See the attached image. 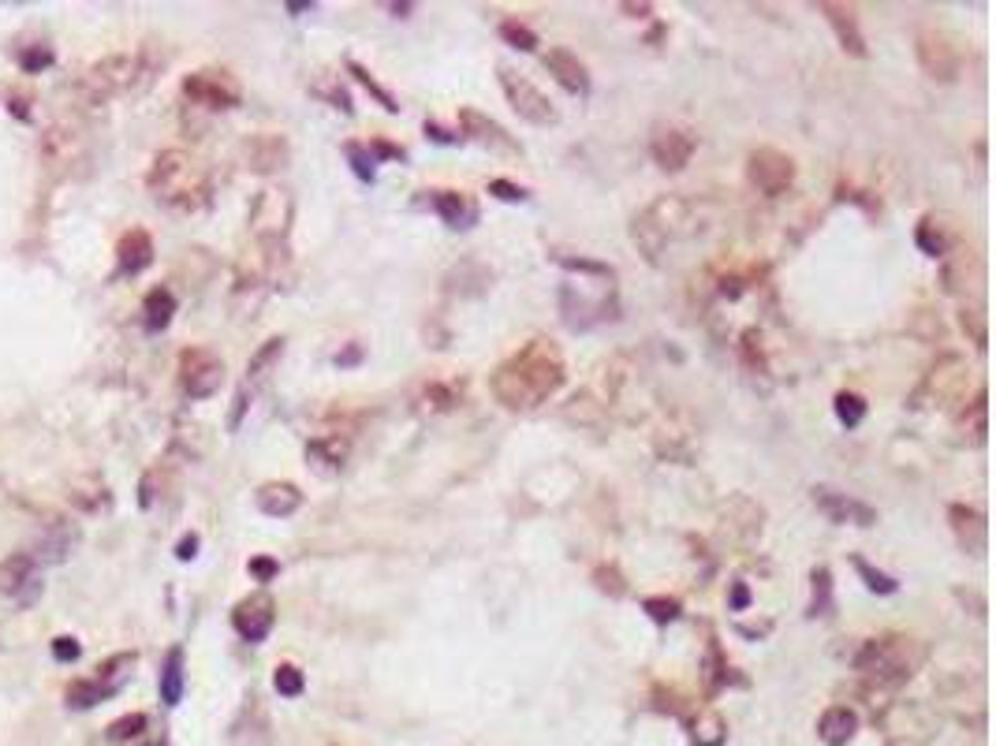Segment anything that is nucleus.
Segmentation results:
<instances>
[{
    "label": "nucleus",
    "instance_id": "obj_1",
    "mask_svg": "<svg viewBox=\"0 0 996 746\" xmlns=\"http://www.w3.org/2000/svg\"><path fill=\"white\" fill-rule=\"evenodd\" d=\"M564 381H568L564 355H560L553 340L537 336L530 343H522L512 358L500 362L493 377H489V389H493V396L508 411H530L537 404H545V399H553L564 389Z\"/></svg>",
    "mask_w": 996,
    "mask_h": 746
},
{
    "label": "nucleus",
    "instance_id": "obj_2",
    "mask_svg": "<svg viewBox=\"0 0 996 746\" xmlns=\"http://www.w3.org/2000/svg\"><path fill=\"white\" fill-rule=\"evenodd\" d=\"M146 187L153 191L157 202H165L172 209H198L209 202V179H206L202 165L184 150L157 153L153 169L146 176Z\"/></svg>",
    "mask_w": 996,
    "mask_h": 746
},
{
    "label": "nucleus",
    "instance_id": "obj_3",
    "mask_svg": "<svg viewBox=\"0 0 996 746\" xmlns=\"http://www.w3.org/2000/svg\"><path fill=\"white\" fill-rule=\"evenodd\" d=\"M691 232V202H683L676 194L657 198L654 206H646L635 224H631V240L646 254L649 262H661V254L668 250V243L683 240Z\"/></svg>",
    "mask_w": 996,
    "mask_h": 746
},
{
    "label": "nucleus",
    "instance_id": "obj_4",
    "mask_svg": "<svg viewBox=\"0 0 996 746\" xmlns=\"http://www.w3.org/2000/svg\"><path fill=\"white\" fill-rule=\"evenodd\" d=\"M918 661H921V653L907 634H881V639L862 642V649L855 653V668L881 687L907 683L914 676Z\"/></svg>",
    "mask_w": 996,
    "mask_h": 746
},
{
    "label": "nucleus",
    "instance_id": "obj_5",
    "mask_svg": "<svg viewBox=\"0 0 996 746\" xmlns=\"http://www.w3.org/2000/svg\"><path fill=\"white\" fill-rule=\"evenodd\" d=\"M914 52H918L921 71H926L933 82H955L959 71H963V52H959V45H955L952 34L940 30V27L918 30Z\"/></svg>",
    "mask_w": 996,
    "mask_h": 746
},
{
    "label": "nucleus",
    "instance_id": "obj_6",
    "mask_svg": "<svg viewBox=\"0 0 996 746\" xmlns=\"http://www.w3.org/2000/svg\"><path fill=\"white\" fill-rule=\"evenodd\" d=\"M135 75H142L138 60L128 57V52H116V57H105L86 71V75L79 79V94L90 105H105L108 98H116L120 90H128L135 82Z\"/></svg>",
    "mask_w": 996,
    "mask_h": 746
},
{
    "label": "nucleus",
    "instance_id": "obj_7",
    "mask_svg": "<svg viewBox=\"0 0 996 746\" xmlns=\"http://www.w3.org/2000/svg\"><path fill=\"white\" fill-rule=\"evenodd\" d=\"M497 79H500V90H504V98H508V105L515 108V113L527 120V123H534V127H549V123H556L560 120V113H556V105L541 94V90L527 79V75H519V71H512V67H500L497 71Z\"/></svg>",
    "mask_w": 996,
    "mask_h": 746
},
{
    "label": "nucleus",
    "instance_id": "obj_8",
    "mask_svg": "<svg viewBox=\"0 0 996 746\" xmlns=\"http://www.w3.org/2000/svg\"><path fill=\"white\" fill-rule=\"evenodd\" d=\"M250 228H255L262 247H284L287 228H292V198L284 191H262L255 209H250Z\"/></svg>",
    "mask_w": 996,
    "mask_h": 746
},
{
    "label": "nucleus",
    "instance_id": "obj_9",
    "mask_svg": "<svg viewBox=\"0 0 996 746\" xmlns=\"http://www.w3.org/2000/svg\"><path fill=\"white\" fill-rule=\"evenodd\" d=\"M179 385L191 399H209L224 385V362L209 348H187L179 355Z\"/></svg>",
    "mask_w": 996,
    "mask_h": 746
},
{
    "label": "nucleus",
    "instance_id": "obj_10",
    "mask_svg": "<svg viewBox=\"0 0 996 746\" xmlns=\"http://www.w3.org/2000/svg\"><path fill=\"white\" fill-rule=\"evenodd\" d=\"M184 98L202 108H235L239 105V82L221 67H202L184 79Z\"/></svg>",
    "mask_w": 996,
    "mask_h": 746
},
{
    "label": "nucleus",
    "instance_id": "obj_11",
    "mask_svg": "<svg viewBox=\"0 0 996 746\" xmlns=\"http://www.w3.org/2000/svg\"><path fill=\"white\" fill-rule=\"evenodd\" d=\"M747 172H750V184L762 194H769V198L784 194L795 184V161L788 153H780V150H772V145H762V150L750 153Z\"/></svg>",
    "mask_w": 996,
    "mask_h": 746
},
{
    "label": "nucleus",
    "instance_id": "obj_12",
    "mask_svg": "<svg viewBox=\"0 0 996 746\" xmlns=\"http://www.w3.org/2000/svg\"><path fill=\"white\" fill-rule=\"evenodd\" d=\"M0 593L12 597L20 605L38 601L42 582H38V560L30 553H12L8 560H0Z\"/></svg>",
    "mask_w": 996,
    "mask_h": 746
},
{
    "label": "nucleus",
    "instance_id": "obj_13",
    "mask_svg": "<svg viewBox=\"0 0 996 746\" xmlns=\"http://www.w3.org/2000/svg\"><path fill=\"white\" fill-rule=\"evenodd\" d=\"M273 624H277V605L269 593H250L231 612V627L239 631L243 642H265Z\"/></svg>",
    "mask_w": 996,
    "mask_h": 746
},
{
    "label": "nucleus",
    "instance_id": "obj_14",
    "mask_svg": "<svg viewBox=\"0 0 996 746\" xmlns=\"http://www.w3.org/2000/svg\"><path fill=\"white\" fill-rule=\"evenodd\" d=\"M649 153H654V161L664 172H683L694 157V135L683 131V127H657Z\"/></svg>",
    "mask_w": 996,
    "mask_h": 746
},
{
    "label": "nucleus",
    "instance_id": "obj_15",
    "mask_svg": "<svg viewBox=\"0 0 996 746\" xmlns=\"http://www.w3.org/2000/svg\"><path fill=\"white\" fill-rule=\"evenodd\" d=\"M813 504H818V512L828 519V522H855V526H874L877 522V512L869 504L847 497V493H836V489H813Z\"/></svg>",
    "mask_w": 996,
    "mask_h": 746
},
{
    "label": "nucleus",
    "instance_id": "obj_16",
    "mask_svg": "<svg viewBox=\"0 0 996 746\" xmlns=\"http://www.w3.org/2000/svg\"><path fill=\"white\" fill-rule=\"evenodd\" d=\"M459 123H463V131H467L470 138L485 145V150L508 153V157H519V153H522V145H519L508 131H504L497 120H489L485 113H478V108H463V113H459Z\"/></svg>",
    "mask_w": 996,
    "mask_h": 746
},
{
    "label": "nucleus",
    "instance_id": "obj_17",
    "mask_svg": "<svg viewBox=\"0 0 996 746\" xmlns=\"http://www.w3.org/2000/svg\"><path fill=\"white\" fill-rule=\"evenodd\" d=\"M541 64H545V71L568 90V94H578V98L590 94V71H586L583 60L575 57V52H568V49H549L545 57H541Z\"/></svg>",
    "mask_w": 996,
    "mask_h": 746
},
{
    "label": "nucleus",
    "instance_id": "obj_18",
    "mask_svg": "<svg viewBox=\"0 0 996 746\" xmlns=\"http://www.w3.org/2000/svg\"><path fill=\"white\" fill-rule=\"evenodd\" d=\"M818 12L828 20V27L836 30V42L843 52H851V57H866V38H862V27H859V15L855 8L847 4H832V0H821Z\"/></svg>",
    "mask_w": 996,
    "mask_h": 746
},
{
    "label": "nucleus",
    "instance_id": "obj_19",
    "mask_svg": "<svg viewBox=\"0 0 996 746\" xmlns=\"http://www.w3.org/2000/svg\"><path fill=\"white\" fill-rule=\"evenodd\" d=\"M243 157L255 172H280L292 161V145H287L284 135H255V138H247Z\"/></svg>",
    "mask_w": 996,
    "mask_h": 746
},
{
    "label": "nucleus",
    "instance_id": "obj_20",
    "mask_svg": "<svg viewBox=\"0 0 996 746\" xmlns=\"http://www.w3.org/2000/svg\"><path fill=\"white\" fill-rule=\"evenodd\" d=\"M255 504H258V512L269 515V519H287V515H295L302 507V493H299V485H292V482H265L255 493Z\"/></svg>",
    "mask_w": 996,
    "mask_h": 746
},
{
    "label": "nucleus",
    "instance_id": "obj_21",
    "mask_svg": "<svg viewBox=\"0 0 996 746\" xmlns=\"http://www.w3.org/2000/svg\"><path fill=\"white\" fill-rule=\"evenodd\" d=\"M948 519H952V530L959 538V545H963L967 553H985V515L977 512V507H967V504H952L948 507Z\"/></svg>",
    "mask_w": 996,
    "mask_h": 746
},
{
    "label": "nucleus",
    "instance_id": "obj_22",
    "mask_svg": "<svg viewBox=\"0 0 996 746\" xmlns=\"http://www.w3.org/2000/svg\"><path fill=\"white\" fill-rule=\"evenodd\" d=\"M429 206L448 228H470L478 221V209L463 191H429Z\"/></svg>",
    "mask_w": 996,
    "mask_h": 746
},
{
    "label": "nucleus",
    "instance_id": "obj_23",
    "mask_svg": "<svg viewBox=\"0 0 996 746\" xmlns=\"http://www.w3.org/2000/svg\"><path fill=\"white\" fill-rule=\"evenodd\" d=\"M150 262H153V240H150V232L131 228V232L120 240V247H116V265H120V272H123V277H138V272L146 269Z\"/></svg>",
    "mask_w": 996,
    "mask_h": 746
},
{
    "label": "nucleus",
    "instance_id": "obj_24",
    "mask_svg": "<svg viewBox=\"0 0 996 746\" xmlns=\"http://www.w3.org/2000/svg\"><path fill=\"white\" fill-rule=\"evenodd\" d=\"M855 732H859V713H855V709H847V705L825 709L821 720H818V735L828 746H847L851 739H855Z\"/></svg>",
    "mask_w": 996,
    "mask_h": 746
},
{
    "label": "nucleus",
    "instance_id": "obj_25",
    "mask_svg": "<svg viewBox=\"0 0 996 746\" xmlns=\"http://www.w3.org/2000/svg\"><path fill=\"white\" fill-rule=\"evenodd\" d=\"M306 459H310L318 470H325V475H336V470H343V463H348V441H340V436H314L310 444H306Z\"/></svg>",
    "mask_w": 996,
    "mask_h": 746
},
{
    "label": "nucleus",
    "instance_id": "obj_26",
    "mask_svg": "<svg viewBox=\"0 0 996 746\" xmlns=\"http://www.w3.org/2000/svg\"><path fill=\"white\" fill-rule=\"evenodd\" d=\"M273 735H269V720L258 713V709H247V713L235 720L231 727V739L228 746H269Z\"/></svg>",
    "mask_w": 996,
    "mask_h": 746
},
{
    "label": "nucleus",
    "instance_id": "obj_27",
    "mask_svg": "<svg viewBox=\"0 0 996 746\" xmlns=\"http://www.w3.org/2000/svg\"><path fill=\"white\" fill-rule=\"evenodd\" d=\"M172 314H176V295H172L169 287H153L150 295H146V302H142V321H146V329H150V333L169 329Z\"/></svg>",
    "mask_w": 996,
    "mask_h": 746
},
{
    "label": "nucleus",
    "instance_id": "obj_28",
    "mask_svg": "<svg viewBox=\"0 0 996 746\" xmlns=\"http://www.w3.org/2000/svg\"><path fill=\"white\" fill-rule=\"evenodd\" d=\"M179 698H184V649H169L161 668V702L179 705Z\"/></svg>",
    "mask_w": 996,
    "mask_h": 746
},
{
    "label": "nucleus",
    "instance_id": "obj_29",
    "mask_svg": "<svg viewBox=\"0 0 996 746\" xmlns=\"http://www.w3.org/2000/svg\"><path fill=\"white\" fill-rule=\"evenodd\" d=\"M914 243H918L921 254H929V258H945L952 240H948L945 224H940L937 216L929 213V216H921V224H918V232H914Z\"/></svg>",
    "mask_w": 996,
    "mask_h": 746
},
{
    "label": "nucleus",
    "instance_id": "obj_30",
    "mask_svg": "<svg viewBox=\"0 0 996 746\" xmlns=\"http://www.w3.org/2000/svg\"><path fill=\"white\" fill-rule=\"evenodd\" d=\"M116 690L113 687H105L98 676L94 679H75L67 687V705L71 709H94V705H101L105 698H113Z\"/></svg>",
    "mask_w": 996,
    "mask_h": 746
},
{
    "label": "nucleus",
    "instance_id": "obj_31",
    "mask_svg": "<svg viewBox=\"0 0 996 746\" xmlns=\"http://www.w3.org/2000/svg\"><path fill=\"white\" fill-rule=\"evenodd\" d=\"M348 71H351V75H355V79H358L362 86H366V90H370V94L377 98V105H381V108H385V113H400V101H396V98L388 94V90H385L381 82H377V75H373V71H370V67H362L358 60H348Z\"/></svg>",
    "mask_w": 996,
    "mask_h": 746
},
{
    "label": "nucleus",
    "instance_id": "obj_32",
    "mask_svg": "<svg viewBox=\"0 0 996 746\" xmlns=\"http://www.w3.org/2000/svg\"><path fill=\"white\" fill-rule=\"evenodd\" d=\"M343 153H348L351 172L362 179V184H373V179H377V161H373V153H370V145H362V142H343Z\"/></svg>",
    "mask_w": 996,
    "mask_h": 746
},
{
    "label": "nucleus",
    "instance_id": "obj_33",
    "mask_svg": "<svg viewBox=\"0 0 996 746\" xmlns=\"http://www.w3.org/2000/svg\"><path fill=\"white\" fill-rule=\"evenodd\" d=\"M284 355V340L280 336H273V340H265L262 348H258V355L247 362V381H262L265 377V370L273 366V362Z\"/></svg>",
    "mask_w": 996,
    "mask_h": 746
},
{
    "label": "nucleus",
    "instance_id": "obj_34",
    "mask_svg": "<svg viewBox=\"0 0 996 746\" xmlns=\"http://www.w3.org/2000/svg\"><path fill=\"white\" fill-rule=\"evenodd\" d=\"M810 582H813V597H810V616H825V612L832 609V571H828V568H813Z\"/></svg>",
    "mask_w": 996,
    "mask_h": 746
},
{
    "label": "nucleus",
    "instance_id": "obj_35",
    "mask_svg": "<svg viewBox=\"0 0 996 746\" xmlns=\"http://www.w3.org/2000/svg\"><path fill=\"white\" fill-rule=\"evenodd\" d=\"M832 407H836V418H840V422H843L847 429H855V426L862 422V418H866V399H862L859 392H840V396H836V404H832Z\"/></svg>",
    "mask_w": 996,
    "mask_h": 746
},
{
    "label": "nucleus",
    "instance_id": "obj_36",
    "mask_svg": "<svg viewBox=\"0 0 996 746\" xmlns=\"http://www.w3.org/2000/svg\"><path fill=\"white\" fill-rule=\"evenodd\" d=\"M273 687H277V695H284V698H299L306 690V679H302V671L295 664H277Z\"/></svg>",
    "mask_w": 996,
    "mask_h": 746
},
{
    "label": "nucleus",
    "instance_id": "obj_37",
    "mask_svg": "<svg viewBox=\"0 0 996 746\" xmlns=\"http://www.w3.org/2000/svg\"><path fill=\"white\" fill-rule=\"evenodd\" d=\"M146 727H150L146 713H128V717H120V720L108 724V739H113V742H128V739L146 732Z\"/></svg>",
    "mask_w": 996,
    "mask_h": 746
},
{
    "label": "nucleus",
    "instance_id": "obj_38",
    "mask_svg": "<svg viewBox=\"0 0 996 746\" xmlns=\"http://www.w3.org/2000/svg\"><path fill=\"white\" fill-rule=\"evenodd\" d=\"M500 38L508 42V45H515V49H522V52H534V49H537V34H534L527 23H515V20H504V23H500Z\"/></svg>",
    "mask_w": 996,
    "mask_h": 746
},
{
    "label": "nucleus",
    "instance_id": "obj_39",
    "mask_svg": "<svg viewBox=\"0 0 996 746\" xmlns=\"http://www.w3.org/2000/svg\"><path fill=\"white\" fill-rule=\"evenodd\" d=\"M135 664V653H120V657H113V661H105L101 668H98V679L105 683V687H113V690H120V683L128 679V668Z\"/></svg>",
    "mask_w": 996,
    "mask_h": 746
},
{
    "label": "nucleus",
    "instance_id": "obj_40",
    "mask_svg": "<svg viewBox=\"0 0 996 746\" xmlns=\"http://www.w3.org/2000/svg\"><path fill=\"white\" fill-rule=\"evenodd\" d=\"M642 609H646V616H649V620H654V624H661V627H664V624H676V620H679V601H676V597H646V601H642Z\"/></svg>",
    "mask_w": 996,
    "mask_h": 746
},
{
    "label": "nucleus",
    "instance_id": "obj_41",
    "mask_svg": "<svg viewBox=\"0 0 996 746\" xmlns=\"http://www.w3.org/2000/svg\"><path fill=\"white\" fill-rule=\"evenodd\" d=\"M855 568H859V575L866 578V586L874 590V593H896L899 590V582L892 578V575H884V571H877V568H869V563L862 560V556H855Z\"/></svg>",
    "mask_w": 996,
    "mask_h": 746
},
{
    "label": "nucleus",
    "instance_id": "obj_42",
    "mask_svg": "<svg viewBox=\"0 0 996 746\" xmlns=\"http://www.w3.org/2000/svg\"><path fill=\"white\" fill-rule=\"evenodd\" d=\"M593 582H597V590L608 593V597H623L627 593V582H623L620 571L612 568V563H601V568L593 571Z\"/></svg>",
    "mask_w": 996,
    "mask_h": 746
},
{
    "label": "nucleus",
    "instance_id": "obj_43",
    "mask_svg": "<svg viewBox=\"0 0 996 746\" xmlns=\"http://www.w3.org/2000/svg\"><path fill=\"white\" fill-rule=\"evenodd\" d=\"M694 742L698 746H720L724 742V720L717 713H710L702 724H694Z\"/></svg>",
    "mask_w": 996,
    "mask_h": 746
},
{
    "label": "nucleus",
    "instance_id": "obj_44",
    "mask_svg": "<svg viewBox=\"0 0 996 746\" xmlns=\"http://www.w3.org/2000/svg\"><path fill=\"white\" fill-rule=\"evenodd\" d=\"M489 194H497L500 202H527L530 198L527 187H515V184H508V179H493V184H489Z\"/></svg>",
    "mask_w": 996,
    "mask_h": 746
},
{
    "label": "nucleus",
    "instance_id": "obj_45",
    "mask_svg": "<svg viewBox=\"0 0 996 746\" xmlns=\"http://www.w3.org/2000/svg\"><path fill=\"white\" fill-rule=\"evenodd\" d=\"M247 571H250V575H255L258 582H273V578L280 575V563H277L273 556H255V560H250V563H247Z\"/></svg>",
    "mask_w": 996,
    "mask_h": 746
},
{
    "label": "nucleus",
    "instance_id": "obj_46",
    "mask_svg": "<svg viewBox=\"0 0 996 746\" xmlns=\"http://www.w3.org/2000/svg\"><path fill=\"white\" fill-rule=\"evenodd\" d=\"M314 94L329 98V101H333V108H340V113H348V116H351V98H348V90H343L340 82H333V86H314Z\"/></svg>",
    "mask_w": 996,
    "mask_h": 746
},
{
    "label": "nucleus",
    "instance_id": "obj_47",
    "mask_svg": "<svg viewBox=\"0 0 996 746\" xmlns=\"http://www.w3.org/2000/svg\"><path fill=\"white\" fill-rule=\"evenodd\" d=\"M79 642L71 639V634H64V639H52V657L57 661H64V664H71V661H79Z\"/></svg>",
    "mask_w": 996,
    "mask_h": 746
},
{
    "label": "nucleus",
    "instance_id": "obj_48",
    "mask_svg": "<svg viewBox=\"0 0 996 746\" xmlns=\"http://www.w3.org/2000/svg\"><path fill=\"white\" fill-rule=\"evenodd\" d=\"M20 64H23V71H30V75H34V71H42V67L52 64V52L49 49H30V52H23V57H20Z\"/></svg>",
    "mask_w": 996,
    "mask_h": 746
},
{
    "label": "nucleus",
    "instance_id": "obj_49",
    "mask_svg": "<svg viewBox=\"0 0 996 746\" xmlns=\"http://www.w3.org/2000/svg\"><path fill=\"white\" fill-rule=\"evenodd\" d=\"M967 325H974V343L977 348H985V314L982 310H963V329Z\"/></svg>",
    "mask_w": 996,
    "mask_h": 746
},
{
    "label": "nucleus",
    "instance_id": "obj_50",
    "mask_svg": "<svg viewBox=\"0 0 996 746\" xmlns=\"http://www.w3.org/2000/svg\"><path fill=\"white\" fill-rule=\"evenodd\" d=\"M728 605H732L735 612H742V609L750 605V590L742 586V582H735V586H732V601H728Z\"/></svg>",
    "mask_w": 996,
    "mask_h": 746
},
{
    "label": "nucleus",
    "instance_id": "obj_51",
    "mask_svg": "<svg viewBox=\"0 0 996 746\" xmlns=\"http://www.w3.org/2000/svg\"><path fill=\"white\" fill-rule=\"evenodd\" d=\"M194 549H198V534H187L184 541L176 545V556L179 560H194Z\"/></svg>",
    "mask_w": 996,
    "mask_h": 746
},
{
    "label": "nucleus",
    "instance_id": "obj_52",
    "mask_svg": "<svg viewBox=\"0 0 996 746\" xmlns=\"http://www.w3.org/2000/svg\"><path fill=\"white\" fill-rule=\"evenodd\" d=\"M373 150L381 153V157H400V161L407 157V153L400 150V145H392V142H385V138H373Z\"/></svg>",
    "mask_w": 996,
    "mask_h": 746
},
{
    "label": "nucleus",
    "instance_id": "obj_53",
    "mask_svg": "<svg viewBox=\"0 0 996 746\" xmlns=\"http://www.w3.org/2000/svg\"><path fill=\"white\" fill-rule=\"evenodd\" d=\"M358 355H362V351H358V348H351L348 355H336V362H340V366H348V362H355Z\"/></svg>",
    "mask_w": 996,
    "mask_h": 746
},
{
    "label": "nucleus",
    "instance_id": "obj_54",
    "mask_svg": "<svg viewBox=\"0 0 996 746\" xmlns=\"http://www.w3.org/2000/svg\"><path fill=\"white\" fill-rule=\"evenodd\" d=\"M150 746H165V742H150Z\"/></svg>",
    "mask_w": 996,
    "mask_h": 746
}]
</instances>
